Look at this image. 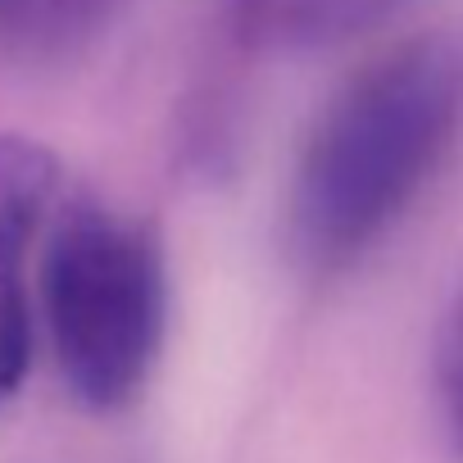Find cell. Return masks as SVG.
<instances>
[{"instance_id":"1","label":"cell","mask_w":463,"mask_h":463,"mask_svg":"<svg viewBox=\"0 0 463 463\" xmlns=\"http://www.w3.org/2000/svg\"><path fill=\"white\" fill-rule=\"evenodd\" d=\"M463 132V37H413L359 69L318 114L287 195V241L309 273L368 255Z\"/></svg>"},{"instance_id":"2","label":"cell","mask_w":463,"mask_h":463,"mask_svg":"<svg viewBox=\"0 0 463 463\" xmlns=\"http://www.w3.org/2000/svg\"><path fill=\"white\" fill-rule=\"evenodd\" d=\"M37 300L55 364L87 409H123L150 382L168 323V269L155 227L96 195L55 200Z\"/></svg>"},{"instance_id":"3","label":"cell","mask_w":463,"mask_h":463,"mask_svg":"<svg viewBox=\"0 0 463 463\" xmlns=\"http://www.w3.org/2000/svg\"><path fill=\"white\" fill-rule=\"evenodd\" d=\"M60 200V159L0 137V400H10L33 359V250Z\"/></svg>"},{"instance_id":"4","label":"cell","mask_w":463,"mask_h":463,"mask_svg":"<svg viewBox=\"0 0 463 463\" xmlns=\"http://www.w3.org/2000/svg\"><path fill=\"white\" fill-rule=\"evenodd\" d=\"M237 5H241V28L250 42L309 51V46H332L386 24L409 0H237Z\"/></svg>"},{"instance_id":"5","label":"cell","mask_w":463,"mask_h":463,"mask_svg":"<svg viewBox=\"0 0 463 463\" xmlns=\"http://www.w3.org/2000/svg\"><path fill=\"white\" fill-rule=\"evenodd\" d=\"M128 0H0V55L42 60L91 42Z\"/></svg>"},{"instance_id":"6","label":"cell","mask_w":463,"mask_h":463,"mask_svg":"<svg viewBox=\"0 0 463 463\" xmlns=\"http://www.w3.org/2000/svg\"><path fill=\"white\" fill-rule=\"evenodd\" d=\"M431 368H436V395H440L445 427L463 454V291L454 296V305L445 309V318L436 327Z\"/></svg>"}]
</instances>
